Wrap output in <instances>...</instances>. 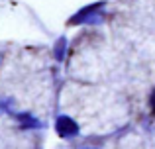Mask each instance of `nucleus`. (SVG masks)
Returning <instances> with one entry per match:
<instances>
[]
</instances>
